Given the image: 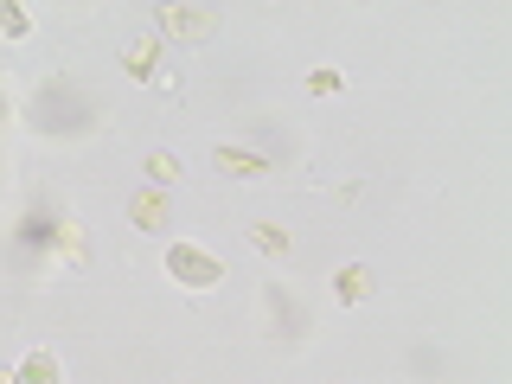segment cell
Returning <instances> with one entry per match:
<instances>
[{"label": "cell", "instance_id": "7", "mask_svg": "<svg viewBox=\"0 0 512 384\" xmlns=\"http://www.w3.org/2000/svg\"><path fill=\"white\" fill-rule=\"evenodd\" d=\"M212 160H218L224 173H250V180H263V173H269V160L263 154H244V148H218Z\"/></svg>", "mask_w": 512, "mask_h": 384}, {"label": "cell", "instance_id": "4", "mask_svg": "<svg viewBox=\"0 0 512 384\" xmlns=\"http://www.w3.org/2000/svg\"><path fill=\"white\" fill-rule=\"evenodd\" d=\"M122 64H128V77H135V84H154V71H160V39H154V32H148V39H135Z\"/></svg>", "mask_w": 512, "mask_h": 384}, {"label": "cell", "instance_id": "10", "mask_svg": "<svg viewBox=\"0 0 512 384\" xmlns=\"http://www.w3.org/2000/svg\"><path fill=\"white\" fill-rule=\"evenodd\" d=\"M340 84H346V77L333 71V64H320V71L308 77V90H314V96H333V90H340Z\"/></svg>", "mask_w": 512, "mask_h": 384}, {"label": "cell", "instance_id": "1", "mask_svg": "<svg viewBox=\"0 0 512 384\" xmlns=\"http://www.w3.org/2000/svg\"><path fill=\"white\" fill-rule=\"evenodd\" d=\"M167 276L180 282V288H218L224 282V263L212 250H199V244H173L167 250Z\"/></svg>", "mask_w": 512, "mask_h": 384}, {"label": "cell", "instance_id": "6", "mask_svg": "<svg viewBox=\"0 0 512 384\" xmlns=\"http://www.w3.org/2000/svg\"><path fill=\"white\" fill-rule=\"evenodd\" d=\"M13 384H64V372H58V359H52V352H32L20 372H13Z\"/></svg>", "mask_w": 512, "mask_h": 384}, {"label": "cell", "instance_id": "11", "mask_svg": "<svg viewBox=\"0 0 512 384\" xmlns=\"http://www.w3.org/2000/svg\"><path fill=\"white\" fill-rule=\"evenodd\" d=\"M0 32H7V39H26V32H32V20H26L20 7H0Z\"/></svg>", "mask_w": 512, "mask_h": 384}, {"label": "cell", "instance_id": "2", "mask_svg": "<svg viewBox=\"0 0 512 384\" xmlns=\"http://www.w3.org/2000/svg\"><path fill=\"white\" fill-rule=\"evenodd\" d=\"M160 26H167L173 32V39H186V45H205V39H212V13H205V7H160Z\"/></svg>", "mask_w": 512, "mask_h": 384}, {"label": "cell", "instance_id": "9", "mask_svg": "<svg viewBox=\"0 0 512 384\" xmlns=\"http://www.w3.org/2000/svg\"><path fill=\"white\" fill-rule=\"evenodd\" d=\"M148 180H154L160 192H167L173 180H180V160H173V154H148Z\"/></svg>", "mask_w": 512, "mask_h": 384}, {"label": "cell", "instance_id": "8", "mask_svg": "<svg viewBox=\"0 0 512 384\" xmlns=\"http://www.w3.org/2000/svg\"><path fill=\"white\" fill-rule=\"evenodd\" d=\"M256 250H263V256H288V231H282V224H256Z\"/></svg>", "mask_w": 512, "mask_h": 384}, {"label": "cell", "instance_id": "5", "mask_svg": "<svg viewBox=\"0 0 512 384\" xmlns=\"http://www.w3.org/2000/svg\"><path fill=\"white\" fill-rule=\"evenodd\" d=\"M333 295H340L346 308H359V301L372 295V269H365V263H346L340 276H333Z\"/></svg>", "mask_w": 512, "mask_h": 384}, {"label": "cell", "instance_id": "3", "mask_svg": "<svg viewBox=\"0 0 512 384\" xmlns=\"http://www.w3.org/2000/svg\"><path fill=\"white\" fill-rule=\"evenodd\" d=\"M128 218H135V231H167V192L160 186L135 192V199H128Z\"/></svg>", "mask_w": 512, "mask_h": 384}]
</instances>
